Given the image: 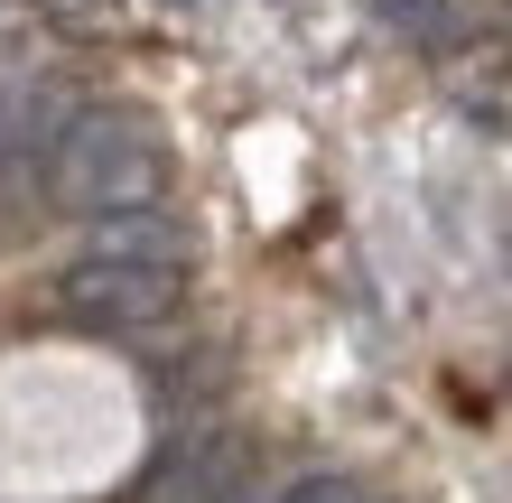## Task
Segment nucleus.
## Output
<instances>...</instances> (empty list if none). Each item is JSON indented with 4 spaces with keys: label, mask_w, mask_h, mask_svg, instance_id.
Returning <instances> with one entry per match:
<instances>
[{
    "label": "nucleus",
    "mask_w": 512,
    "mask_h": 503,
    "mask_svg": "<svg viewBox=\"0 0 512 503\" xmlns=\"http://www.w3.org/2000/svg\"><path fill=\"white\" fill-rule=\"evenodd\" d=\"M177 10H196V0H177Z\"/></svg>",
    "instance_id": "nucleus-8"
},
{
    "label": "nucleus",
    "mask_w": 512,
    "mask_h": 503,
    "mask_svg": "<svg viewBox=\"0 0 512 503\" xmlns=\"http://www.w3.org/2000/svg\"><path fill=\"white\" fill-rule=\"evenodd\" d=\"M38 196L75 224H122L168 196V140L131 103H84L38 168Z\"/></svg>",
    "instance_id": "nucleus-2"
},
{
    "label": "nucleus",
    "mask_w": 512,
    "mask_h": 503,
    "mask_svg": "<svg viewBox=\"0 0 512 503\" xmlns=\"http://www.w3.org/2000/svg\"><path fill=\"white\" fill-rule=\"evenodd\" d=\"M187 224L177 215H122V224H94L84 233V252L56 271V308L75 317V327L94 336H140V327H168L177 308H187Z\"/></svg>",
    "instance_id": "nucleus-1"
},
{
    "label": "nucleus",
    "mask_w": 512,
    "mask_h": 503,
    "mask_svg": "<svg viewBox=\"0 0 512 503\" xmlns=\"http://www.w3.org/2000/svg\"><path fill=\"white\" fill-rule=\"evenodd\" d=\"M19 75V47H10V0H0V84Z\"/></svg>",
    "instance_id": "nucleus-7"
},
{
    "label": "nucleus",
    "mask_w": 512,
    "mask_h": 503,
    "mask_svg": "<svg viewBox=\"0 0 512 503\" xmlns=\"http://www.w3.org/2000/svg\"><path fill=\"white\" fill-rule=\"evenodd\" d=\"M270 503H364V485H354V476H298V485H280Z\"/></svg>",
    "instance_id": "nucleus-6"
},
{
    "label": "nucleus",
    "mask_w": 512,
    "mask_h": 503,
    "mask_svg": "<svg viewBox=\"0 0 512 503\" xmlns=\"http://www.w3.org/2000/svg\"><path fill=\"white\" fill-rule=\"evenodd\" d=\"M75 112H84L75 84H56L38 66H19L10 84H0V187H38V168H47L56 140H66Z\"/></svg>",
    "instance_id": "nucleus-4"
},
{
    "label": "nucleus",
    "mask_w": 512,
    "mask_h": 503,
    "mask_svg": "<svg viewBox=\"0 0 512 503\" xmlns=\"http://www.w3.org/2000/svg\"><path fill=\"white\" fill-rule=\"evenodd\" d=\"M391 28H410V38H447V0H373Z\"/></svg>",
    "instance_id": "nucleus-5"
},
{
    "label": "nucleus",
    "mask_w": 512,
    "mask_h": 503,
    "mask_svg": "<svg viewBox=\"0 0 512 503\" xmlns=\"http://www.w3.org/2000/svg\"><path fill=\"white\" fill-rule=\"evenodd\" d=\"M140 503H261V457H252V438H233V429L177 438V448L149 466Z\"/></svg>",
    "instance_id": "nucleus-3"
}]
</instances>
